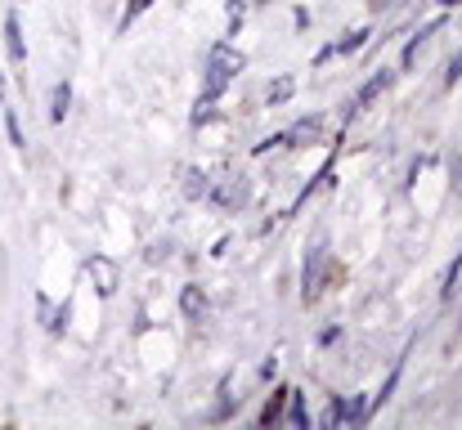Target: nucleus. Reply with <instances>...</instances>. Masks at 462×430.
<instances>
[{
  "label": "nucleus",
  "instance_id": "20",
  "mask_svg": "<svg viewBox=\"0 0 462 430\" xmlns=\"http://www.w3.org/2000/svg\"><path fill=\"white\" fill-rule=\"evenodd\" d=\"M445 5H462V0H445Z\"/></svg>",
  "mask_w": 462,
  "mask_h": 430
},
{
  "label": "nucleus",
  "instance_id": "14",
  "mask_svg": "<svg viewBox=\"0 0 462 430\" xmlns=\"http://www.w3.org/2000/svg\"><path fill=\"white\" fill-rule=\"evenodd\" d=\"M184 179H189V184H184V193H189V197H198V193H207V175H202V170H189Z\"/></svg>",
  "mask_w": 462,
  "mask_h": 430
},
{
  "label": "nucleus",
  "instance_id": "12",
  "mask_svg": "<svg viewBox=\"0 0 462 430\" xmlns=\"http://www.w3.org/2000/svg\"><path fill=\"white\" fill-rule=\"evenodd\" d=\"M368 36H373V32H350L346 41H337V54H355V50H359Z\"/></svg>",
  "mask_w": 462,
  "mask_h": 430
},
{
  "label": "nucleus",
  "instance_id": "9",
  "mask_svg": "<svg viewBox=\"0 0 462 430\" xmlns=\"http://www.w3.org/2000/svg\"><path fill=\"white\" fill-rule=\"evenodd\" d=\"M319 265H323V247H314V256L306 261V300L319 291Z\"/></svg>",
  "mask_w": 462,
  "mask_h": 430
},
{
  "label": "nucleus",
  "instance_id": "3",
  "mask_svg": "<svg viewBox=\"0 0 462 430\" xmlns=\"http://www.w3.org/2000/svg\"><path fill=\"white\" fill-rule=\"evenodd\" d=\"M86 270H90V279L99 283V296H113V291H117V265H113V261L95 256V261H90Z\"/></svg>",
  "mask_w": 462,
  "mask_h": 430
},
{
  "label": "nucleus",
  "instance_id": "5",
  "mask_svg": "<svg viewBox=\"0 0 462 430\" xmlns=\"http://www.w3.org/2000/svg\"><path fill=\"white\" fill-rule=\"evenodd\" d=\"M180 309H184V318H202V314H207L202 287H184V291H180Z\"/></svg>",
  "mask_w": 462,
  "mask_h": 430
},
{
  "label": "nucleus",
  "instance_id": "4",
  "mask_svg": "<svg viewBox=\"0 0 462 430\" xmlns=\"http://www.w3.org/2000/svg\"><path fill=\"white\" fill-rule=\"evenodd\" d=\"M5 50L14 63L27 59V45H23V27H18V14H5Z\"/></svg>",
  "mask_w": 462,
  "mask_h": 430
},
{
  "label": "nucleus",
  "instance_id": "15",
  "mask_svg": "<svg viewBox=\"0 0 462 430\" xmlns=\"http://www.w3.org/2000/svg\"><path fill=\"white\" fill-rule=\"evenodd\" d=\"M458 274H462V252L454 256V265H449V274H445V300L454 296V287H458Z\"/></svg>",
  "mask_w": 462,
  "mask_h": 430
},
{
  "label": "nucleus",
  "instance_id": "10",
  "mask_svg": "<svg viewBox=\"0 0 462 430\" xmlns=\"http://www.w3.org/2000/svg\"><path fill=\"white\" fill-rule=\"evenodd\" d=\"M319 131H323V122H319V117H310V122H301L297 131H288V135H283V143H292V140H319Z\"/></svg>",
  "mask_w": 462,
  "mask_h": 430
},
{
  "label": "nucleus",
  "instance_id": "11",
  "mask_svg": "<svg viewBox=\"0 0 462 430\" xmlns=\"http://www.w3.org/2000/svg\"><path fill=\"white\" fill-rule=\"evenodd\" d=\"M400 372H404V359H400V363H395V368H391V377H386V386H382V390H377V399H373V404H377V408H382V404H386V399H391V390H395V386H400Z\"/></svg>",
  "mask_w": 462,
  "mask_h": 430
},
{
  "label": "nucleus",
  "instance_id": "1",
  "mask_svg": "<svg viewBox=\"0 0 462 430\" xmlns=\"http://www.w3.org/2000/svg\"><path fill=\"white\" fill-rule=\"evenodd\" d=\"M234 72H243V54H234L225 41H220V45H211V59H207V90H202V95H207V99H216V95L229 86V77H234Z\"/></svg>",
  "mask_w": 462,
  "mask_h": 430
},
{
  "label": "nucleus",
  "instance_id": "8",
  "mask_svg": "<svg viewBox=\"0 0 462 430\" xmlns=\"http://www.w3.org/2000/svg\"><path fill=\"white\" fill-rule=\"evenodd\" d=\"M283 399H288V390H274V399L261 408V426H279L283 422Z\"/></svg>",
  "mask_w": 462,
  "mask_h": 430
},
{
  "label": "nucleus",
  "instance_id": "18",
  "mask_svg": "<svg viewBox=\"0 0 462 430\" xmlns=\"http://www.w3.org/2000/svg\"><path fill=\"white\" fill-rule=\"evenodd\" d=\"M454 81H462V50L449 59V72H445V86H454Z\"/></svg>",
  "mask_w": 462,
  "mask_h": 430
},
{
  "label": "nucleus",
  "instance_id": "19",
  "mask_svg": "<svg viewBox=\"0 0 462 430\" xmlns=\"http://www.w3.org/2000/svg\"><path fill=\"white\" fill-rule=\"evenodd\" d=\"M207 117H211V99H207V95H202V99H198V108H193V122H198V126H202V122H207Z\"/></svg>",
  "mask_w": 462,
  "mask_h": 430
},
{
  "label": "nucleus",
  "instance_id": "2",
  "mask_svg": "<svg viewBox=\"0 0 462 430\" xmlns=\"http://www.w3.org/2000/svg\"><path fill=\"white\" fill-rule=\"evenodd\" d=\"M391 77H395V72H386V68H382V72H377V77H373V81H368V86H364V90H359V95L346 104V122H355V113H359L364 104H373V99H377V95L391 86Z\"/></svg>",
  "mask_w": 462,
  "mask_h": 430
},
{
  "label": "nucleus",
  "instance_id": "6",
  "mask_svg": "<svg viewBox=\"0 0 462 430\" xmlns=\"http://www.w3.org/2000/svg\"><path fill=\"white\" fill-rule=\"evenodd\" d=\"M68 104H72V86L59 81L54 95H50V122H63V117H68Z\"/></svg>",
  "mask_w": 462,
  "mask_h": 430
},
{
  "label": "nucleus",
  "instance_id": "7",
  "mask_svg": "<svg viewBox=\"0 0 462 430\" xmlns=\"http://www.w3.org/2000/svg\"><path fill=\"white\" fill-rule=\"evenodd\" d=\"M440 23H445V18H431V23H427V27H422V32H418V36H413V41L404 45V68H413V59H418V50L427 45V36H431V32H440Z\"/></svg>",
  "mask_w": 462,
  "mask_h": 430
},
{
  "label": "nucleus",
  "instance_id": "17",
  "mask_svg": "<svg viewBox=\"0 0 462 430\" xmlns=\"http://www.w3.org/2000/svg\"><path fill=\"white\" fill-rule=\"evenodd\" d=\"M5 131H9V143H14V148H23V126H18L14 113H5Z\"/></svg>",
  "mask_w": 462,
  "mask_h": 430
},
{
  "label": "nucleus",
  "instance_id": "16",
  "mask_svg": "<svg viewBox=\"0 0 462 430\" xmlns=\"http://www.w3.org/2000/svg\"><path fill=\"white\" fill-rule=\"evenodd\" d=\"M288 95H292V77H283V81H274V86H270V104H283Z\"/></svg>",
  "mask_w": 462,
  "mask_h": 430
},
{
  "label": "nucleus",
  "instance_id": "21",
  "mask_svg": "<svg viewBox=\"0 0 462 430\" xmlns=\"http://www.w3.org/2000/svg\"><path fill=\"white\" fill-rule=\"evenodd\" d=\"M0 95H5V81H0Z\"/></svg>",
  "mask_w": 462,
  "mask_h": 430
},
{
  "label": "nucleus",
  "instance_id": "13",
  "mask_svg": "<svg viewBox=\"0 0 462 430\" xmlns=\"http://www.w3.org/2000/svg\"><path fill=\"white\" fill-rule=\"evenodd\" d=\"M292 395V390H288ZM288 422L292 426H310V417H306V404H301V395H292V408H288Z\"/></svg>",
  "mask_w": 462,
  "mask_h": 430
}]
</instances>
